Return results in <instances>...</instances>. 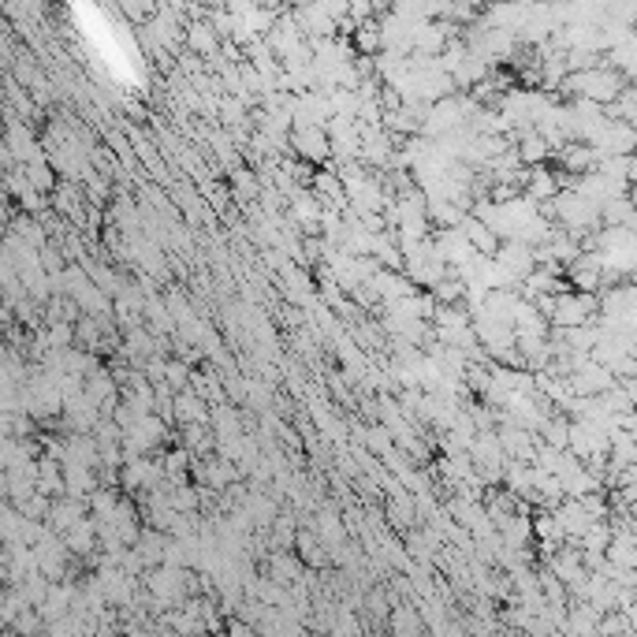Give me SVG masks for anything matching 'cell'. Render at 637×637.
Listing matches in <instances>:
<instances>
[{"label":"cell","mask_w":637,"mask_h":637,"mask_svg":"<svg viewBox=\"0 0 637 637\" xmlns=\"http://www.w3.org/2000/svg\"><path fill=\"white\" fill-rule=\"evenodd\" d=\"M187 41H190L194 53H205V56L217 48V34H212L209 26H190V30H187Z\"/></svg>","instance_id":"obj_1"},{"label":"cell","mask_w":637,"mask_h":637,"mask_svg":"<svg viewBox=\"0 0 637 637\" xmlns=\"http://www.w3.org/2000/svg\"><path fill=\"white\" fill-rule=\"evenodd\" d=\"M232 183H235V198H239V202H247V198H254V194H257L254 172H242V168H239V172L232 175Z\"/></svg>","instance_id":"obj_2"},{"label":"cell","mask_w":637,"mask_h":637,"mask_svg":"<svg viewBox=\"0 0 637 637\" xmlns=\"http://www.w3.org/2000/svg\"><path fill=\"white\" fill-rule=\"evenodd\" d=\"M358 45H362V48H377L380 45V26L377 23H362V26H358Z\"/></svg>","instance_id":"obj_3"}]
</instances>
